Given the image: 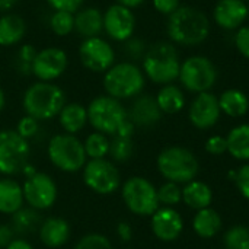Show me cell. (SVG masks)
Wrapping results in <instances>:
<instances>
[{
    "label": "cell",
    "instance_id": "1",
    "mask_svg": "<svg viewBox=\"0 0 249 249\" xmlns=\"http://www.w3.org/2000/svg\"><path fill=\"white\" fill-rule=\"evenodd\" d=\"M166 29L172 42L179 45H198L209 36L210 22L201 10L179 6L169 15Z\"/></svg>",
    "mask_w": 249,
    "mask_h": 249
},
{
    "label": "cell",
    "instance_id": "2",
    "mask_svg": "<svg viewBox=\"0 0 249 249\" xmlns=\"http://www.w3.org/2000/svg\"><path fill=\"white\" fill-rule=\"evenodd\" d=\"M64 105V92L51 82H36L31 85L23 95V109L26 115L38 121L57 117Z\"/></svg>",
    "mask_w": 249,
    "mask_h": 249
},
{
    "label": "cell",
    "instance_id": "3",
    "mask_svg": "<svg viewBox=\"0 0 249 249\" xmlns=\"http://www.w3.org/2000/svg\"><path fill=\"white\" fill-rule=\"evenodd\" d=\"M143 70L153 83L171 85L179 77L181 70L175 47L169 42L152 45L143 57Z\"/></svg>",
    "mask_w": 249,
    "mask_h": 249
},
{
    "label": "cell",
    "instance_id": "4",
    "mask_svg": "<svg viewBox=\"0 0 249 249\" xmlns=\"http://www.w3.org/2000/svg\"><path fill=\"white\" fill-rule=\"evenodd\" d=\"M158 169L171 182L188 184L198 174V160L191 150L172 146L162 150L158 156Z\"/></svg>",
    "mask_w": 249,
    "mask_h": 249
},
{
    "label": "cell",
    "instance_id": "5",
    "mask_svg": "<svg viewBox=\"0 0 249 249\" xmlns=\"http://www.w3.org/2000/svg\"><path fill=\"white\" fill-rule=\"evenodd\" d=\"M104 88L115 99H128L137 96L144 88V74L134 63H118L105 71Z\"/></svg>",
    "mask_w": 249,
    "mask_h": 249
},
{
    "label": "cell",
    "instance_id": "6",
    "mask_svg": "<svg viewBox=\"0 0 249 249\" xmlns=\"http://www.w3.org/2000/svg\"><path fill=\"white\" fill-rule=\"evenodd\" d=\"M127 120L128 114L123 104L109 95L95 98L88 107V123L105 136H115Z\"/></svg>",
    "mask_w": 249,
    "mask_h": 249
},
{
    "label": "cell",
    "instance_id": "7",
    "mask_svg": "<svg viewBox=\"0 0 249 249\" xmlns=\"http://www.w3.org/2000/svg\"><path fill=\"white\" fill-rule=\"evenodd\" d=\"M48 158L51 163L64 172H77L86 165L83 143L74 134H57L48 143Z\"/></svg>",
    "mask_w": 249,
    "mask_h": 249
},
{
    "label": "cell",
    "instance_id": "8",
    "mask_svg": "<svg viewBox=\"0 0 249 249\" xmlns=\"http://www.w3.org/2000/svg\"><path fill=\"white\" fill-rule=\"evenodd\" d=\"M123 200L137 216H152L159 209L158 190L143 177H131L123 185Z\"/></svg>",
    "mask_w": 249,
    "mask_h": 249
},
{
    "label": "cell",
    "instance_id": "9",
    "mask_svg": "<svg viewBox=\"0 0 249 249\" xmlns=\"http://www.w3.org/2000/svg\"><path fill=\"white\" fill-rule=\"evenodd\" d=\"M178 79L190 92H209L217 80V70L207 57L194 55L181 63Z\"/></svg>",
    "mask_w": 249,
    "mask_h": 249
},
{
    "label": "cell",
    "instance_id": "10",
    "mask_svg": "<svg viewBox=\"0 0 249 249\" xmlns=\"http://www.w3.org/2000/svg\"><path fill=\"white\" fill-rule=\"evenodd\" d=\"M29 160L28 140L16 131H0V174L15 175L23 172Z\"/></svg>",
    "mask_w": 249,
    "mask_h": 249
},
{
    "label": "cell",
    "instance_id": "11",
    "mask_svg": "<svg viewBox=\"0 0 249 249\" xmlns=\"http://www.w3.org/2000/svg\"><path fill=\"white\" fill-rule=\"evenodd\" d=\"M120 172L115 165L104 159H90L83 166V181L96 194L108 196L120 187Z\"/></svg>",
    "mask_w": 249,
    "mask_h": 249
},
{
    "label": "cell",
    "instance_id": "12",
    "mask_svg": "<svg viewBox=\"0 0 249 249\" xmlns=\"http://www.w3.org/2000/svg\"><path fill=\"white\" fill-rule=\"evenodd\" d=\"M23 200L35 210H47L57 200V185L51 177L42 172L28 175L23 187Z\"/></svg>",
    "mask_w": 249,
    "mask_h": 249
},
{
    "label": "cell",
    "instance_id": "13",
    "mask_svg": "<svg viewBox=\"0 0 249 249\" xmlns=\"http://www.w3.org/2000/svg\"><path fill=\"white\" fill-rule=\"evenodd\" d=\"M79 57L82 64L96 73H102L109 70L115 61V53L109 42L102 39L101 36H93L83 39L79 48Z\"/></svg>",
    "mask_w": 249,
    "mask_h": 249
},
{
    "label": "cell",
    "instance_id": "14",
    "mask_svg": "<svg viewBox=\"0 0 249 249\" xmlns=\"http://www.w3.org/2000/svg\"><path fill=\"white\" fill-rule=\"evenodd\" d=\"M67 64V54L61 48L48 47L36 53L32 64V74L41 82H51L66 71Z\"/></svg>",
    "mask_w": 249,
    "mask_h": 249
},
{
    "label": "cell",
    "instance_id": "15",
    "mask_svg": "<svg viewBox=\"0 0 249 249\" xmlns=\"http://www.w3.org/2000/svg\"><path fill=\"white\" fill-rule=\"evenodd\" d=\"M136 28V16L131 9L118 3L109 6L104 13V31L115 41H127Z\"/></svg>",
    "mask_w": 249,
    "mask_h": 249
},
{
    "label": "cell",
    "instance_id": "16",
    "mask_svg": "<svg viewBox=\"0 0 249 249\" xmlns=\"http://www.w3.org/2000/svg\"><path fill=\"white\" fill-rule=\"evenodd\" d=\"M220 105L219 98L210 92H201L191 102L188 117L194 127L200 130H207L213 127L220 118Z\"/></svg>",
    "mask_w": 249,
    "mask_h": 249
},
{
    "label": "cell",
    "instance_id": "17",
    "mask_svg": "<svg viewBox=\"0 0 249 249\" xmlns=\"http://www.w3.org/2000/svg\"><path fill=\"white\" fill-rule=\"evenodd\" d=\"M184 229V220L181 214L172 207L158 209L152 214V231L155 236L163 242L177 241Z\"/></svg>",
    "mask_w": 249,
    "mask_h": 249
},
{
    "label": "cell",
    "instance_id": "18",
    "mask_svg": "<svg viewBox=\"0 0 249 249\" xmlns=\"http://www.w3.org/2000/svg\"><path fill=\"white\" fill-rule=\"evenodd\" d=\"M213 16L220 28L239 29L249 16V6L241 0H219Z\"/></svg>",
    "mask_w": 249,
    "mask_h": 249
},
{
    "label": "cell",
    "instance_id": "19",
    "mask_svg": "<svg viewBox=\"0 0 249 249\" xmlns=\"http://www.w3.org/2000/svg\"><path fill=\"white\" fill-rule=\"evenodd\" d=\"M162 117V111L153 96H140L131 105L128 120L139 127H150Z\"/></svg>",
    "mask_w": 249,
    "mask_h": 249
},
{
    "label": "cell",
    "instance_id": "20",
    "mask_svg": "<svg viewBox=\"0 0 249 249\" xmlns=\"http://www.w3.org/2000/svg\"><path fill=\"white\" fill-rule=\"evenodd\" d=\"M74 31L85 39L104 31V13L98 7H85L74 13Z\"/></svg>",
    "mask_w": 249,
    "mask_h": 249
},
{
    "label": "cell",
    "instance_id": "21",
    "mask_svg": "<svg viewBox=\"0 0 249 249\" xmlns=\"http://www.w3.org/2000/svg\"><path fill=\"white\" fill-rule=\"evenodd\" d=\"M41 242L48 248H60L70 238V226L64 219L50 217L39 228Z\"/></svg>",
    "mask_w": 249,
    "mask_h": 249
},
{
    "label": "cell",
    "instance_id": "22",
    "mask_svg": "<svg viewBox=\"0 0 249 249\" xmlns=\"http://www.w3.org/2000/svg\"><path fill=\"white\" fill-rule=\"evenodd\" d=\"M26 32L25 20L15 13H7L0 18V47H10L20 42Z\"/></svg>",
    "mask_w": 249,
    "mask_h": 249
},
{
    "label": "cell",
    "instance_id": "23",
    "mask_svg": "<svg viewBox=\"0 0 249 249\" xmlns=\"http://www.w3.org/2000/svg\"><path fill=\"white\" fill-rule=\"evenodd\" d=\"M22 187L10 178H0V213L13 214L22 209Z\"/></svg>",
    "mask_w": 249,
    "mask_h": 249
},
{
    "label": "cell",
    "instance_id": "24",
    "mask_svg": "<svg viewBox=\"0 0 249 249\" xmlns=\"http://www.w3.org/2000/svg\"><path fill=\"white\" fill-rule=\"evenodd\" d=\"M182 201L194 210H203L210 207L213 201V193L210 187L201 181H190L182 188Z\"/></svg>",
    "mask_w": 249,
    "mask_h": 249
},
{
    "label": "cell",
    "instance_id": "25",
    "mask_svg": "<svg viewBox=\"0 0 249 249\" xmlns=\"http://www.w3.org/2000/svg\"><path fill=\"white\" fill-rule=\"evenodd\" d=\"M58 120L67 134H76L88 123V108L77 102L66 104L58 114Z\"/></svg>",
    "mask_w": 249,
    "mask_h": 249
},
{
    "label": "cell",
    "instance_id": "26",
    "mask_svg": "<svg viewBox=\"0 0 249 249\" xmlns=\"http://www.w3.org/2000/svg\"><path fill=\"white\" fill-rule=\"evenodd\" d=\"M193 228L200 238L210 239L214 235H217L222 229V219L216 210L207 207L197 212L193 220Z\"/></svg>",
    "mask_w": 249,
    "mask_h": 249
},
{
    "label": "cell",
    "instance_id": "27",
    "mask_svg": "<svg viewBox=\"0 0 249 249\" xmlns=\"http://www.w3.org/2000/svg\"><path fill=\"white\" fill-rule=\"evenodd\" d=\"M220 111L232 118L244 117L249 111L248 96L239 89H228L219 98Z\"/></svg>",
    "mask_w": 249,
    "mask_h": 249
},
{
    "label": "cell",
    "instance_id": "28",
    "mask_svg": "<svg viewBox=\"0 0 249 249\" xmlns=\"http://www.w3.org/2000/svg\"><path fill=\"white\" fill-rule=\"evenodd\" d=\"M228 152L238 160H249V124H241L231 130L226 137Z\"/></svg>",
    "mask_w": 249,
    "mask_h": 249
},
{
    "label": "cell",
    "instance_id": "29",
    "mask_svg": "<svg viewBox=\"0 0 249 249\" xmlns=\"http://www.w3.org/2000/svg\"><path fill=\"white\" fill-rule=\"evenodd\" d=\"M156 102H158L162 114H177L184 108L185 96L178 86L165 85L159 90V93L156 96Z\"/></svg>",
    "mask_w": 249,
    "mask_h": 249
},
{
    "label": "cell",
    "instance_id": "30",
    "mask_svg": "<svg viewBox=\"0 0 249 249\" xmlns=\"http://www.w3.org/2000/svg\"><path fill=\"white\" fill-rule=\"evenodd\" d=\"M39 225V216L35 209H20L12 214V229L18 233H29Z\"/></svg>",
    "mask_w": 249,
    "mask_h": 249
},
{
    "label": "cell",
    "instance_id": "31",
    "mask_svg": "<svg viewBox=\"0 0 249 249\" xmlns=\"http://www.w3.org/2000/svg\"><path fill=\"white\" fill-rule=\"evenodd\" d=\"M86 156L90 159H104L109 153V140L102 133H92L83 143Z\"/></svg>",
    "mask_w": 249,
    "mask_h": 249
},
{
    "label": "cell",
    "instance_id": "32",
    "mask_svg": "<svg viewBox=\"0 0 249 249\" xmlns=\"http://www.w3.org/2000/svg\"><path fill=\"white\" fill-rule=\"evenodd\" d=\"M50 28L58 36H66L74 31V13L64 10H54L50 18Z\"/></svg>",
    "mask_w": 249,
    "mask_h": 249
},
{
    "label": "cell",
    "instance_id": "33",
    "mask_svg": "<svg viewBox=\"0 0 249 249\" xmlns=\"http://www.w3.org/2000/svg\"><path fill=\"white\" fill-rule=\"evenodd\" d=\"M226 249H249V229L245 226H232L223 238Z\"/></svg>",
    "mask_w": 249,
    "mask_h": 249
},
{
    "label": "cell",
    "instance_id": "34",
    "mask_svg": "<svg viewBox=\"0 0 249 249\" xmlns=\"http://www.w3.org/2000/svg\"><path fill=\"white\" fill-rule=\"evenodd\" d=\"M109 155L117 162H125L133 155V140L130 137L115 136L112 142H109Z\"/></svg>",
    "mask_w": 249,
    "mask_h": 249
},
{
    "label": "cell",
    "instance_id": "35",
    "mask_svg": "<svg viewBox=\"0 0 249 249\" xmlns=\"http://www.w3.org/2000/svg\"><path fill=\"white\" fill-rule=\"evenodd\" d=\"M158 198L159 204H163L165 207H174L182 200V190L179 184L168 181L158 190Z\"/></svg>",
    "mask_w": 249,
    "mask_h": 249
},
{
    "label": "cell",
    "instance_id": "36",
    "mask_svg": "<svg viewBox=\"0 0 249 249\" xmlns=\"http://www.w3.org/2000/svg\"><path fill=\"white\" fill-rule=\"evenodd\" d=\"M36 50L34 45L31 44H25L19 48L18 54H16V69L19 73L22 74H32V64H34V60H35V55H36Z\"/></svg>",
    "mask_w": 249,
    "mask_h": 249
},
{
    "label": "cell",
    "instance_id": "37",
    "mask_svg": "<svg viewBox=\"0 0 249 249\" xmlns=\"http://www.w3.org/2000/svg\"><path fill=\"white\" fill-rule=\"evenodd\" d=\"M74 249H112V245L107 236L99 233H90L83 236L76 244Z\"/></svg>",
    "mask_w": 249,
    "mask_h": 249
},
{
    "label": "cell",
    "instance_id": "38",
    "mask_svg": "<svg viewBox=\"0 0 249 249\" xmlns=\"http://www.w3.org/2000/svg\"><path fill=\"white\" fill-rule=\"evenodd\" d=\"M38 131V120L26 115V117H22L18 123V128H16V133L23 137V139H31L36 134Z\"/></svg>",
    "mask_w": 249,
    "mask_h": 249
},
{
    "label": "cell",
    "instance_id": "39",
    "mask_svg": "<svg viewBox=\"0 0 249 249\" xmlns=\"http://www.w3.org/2000/svg\"><path fill=\"white\" fill-rule=\"evenodd\" d=\"M206 150L210 155L219 156L223 155L225 152H228V142L226 137L222 136H212L210 139H207L206 142Z\"/></svg>",
    "mask_w": 249,
    "mask_h": 249
},
{
    "label": "cell",
    "instance_id": "40",
    "mask_svg": "<svg viewBox=\"0 0 249 249\" xmlns=\"http://www.w3.org/2000/svg\"><path fill=\"white\" fill-rule=\"evenodd\" d=\"M235 44L238 51L249 60V25L248 26H241L235 35Z\"/></svg>",
    "mask_w": 249,
    "mask_h": 249
},
{
    "label": "cell",
    "instance_id": "41",
    "mask_svg": "<svg viewBox=\"0 0 249 249\" xmlns=\"http://www.w3.org/2000/svg\"><path fill=\"white\" fill-rule=\"evenodd\" d=\"M83 1L85 0H47V3L54 10H64L70 13H76L77 10H80Z\"/></svg>",
    "mask_w": 249,
    "mask_h": 249
},
{
    "label": "cell",
    "instance_id": "42",
    "mask_svg": "<svg viewBox=\"0 0 249 249\" xmlns=\"http://www.w3.org/2000/svg\"><path fill=\"white\" fill-rule=\"evenodd\" d=\"M233 179H235L241 194L249 200V165H244L241 169H238Z\"/></svg>",
    "mask_w": 249,
    "mask_h": 249
},
{
    "label": "cell",
    "instance_id": "43",
    "mask_svg": "<svg viewBox=\"0 0 249 249\" xmlns=\"http://www.w3.org/2000/svg\"><path fill=\"white\" fill-rule=\"evenodd\" d=\"M125 53L131 57V58H134V60H137V58H142V57H144V44L140 41V39H127L125 41Z\"/></svg>",
    "mask_w": 249,
    "mask_h": 249
},
{
    "label": "cell",
    "instance_id": "44",
    "mask_svg": "<svg viewBox=\"0 0 249 249\" xmlns=\"http://www.w3.org/2000/svg\"><path fill=\"white\" fill-rule=\"evenodd\" d=\"M155 9L162 15H172L179 7V0H153Z\"/></svg>",
    "mask_w": 249,
    "mask_h": 249
},
{
    "label": "cell",
    "instance_id": "45",
    "mask_svg": "<svg viewBox=\"0 0 249 249\" xmlns=\"http://www.w3.org/2000/svg\"><path fill=\"white\" fill-rule=\"evenodd\" d=\"M13 229L7 225H0V248H6L13 239Z\"/></svg>",
    "mask_w": 249,
    "mask_h": 249
},
{
    "label": "cell",
    "instance_id": "46",
    "mask_svg": "<svg viewBox=\"0 0 249 249\" xmlns=\"http://www.w3.org/2000/svg\"><path fill=\"white\" fill-rule=\"evenodd\" d=\"M117 233L118 236L121 238V241L124 242H128L131 239V235H133V231H131V226L125 222H121L118 226H117Z\"/></svg>",
    "mask_w": 249,
    "mask_h": 249
},
{
    "label": "cell",
    "instance_id": "47",
    "mask_svg": "<svg viewBox=\"0 0 249 249\" xmlns=\"http://www.w3.org/2000/svg\"><path fill=\"white\" fill-rule=\"evenodd\" d=\"M4 249H34L25 239H13Z\"/></svg>",
    "mask_w": 249,
    "mask_h": 249
},
{
    "label": "cell",
    "instance_id": "48",
    "mask_svg": "<svg viewBox=\"0 0 249 249\" xmlns=\"http://www.w3.org/2000/svg\"><path fill=\"white\" fill-rule=\"evenodd\" d=\"M143 1H144V0H117V3H118V4L125 6V7H128V9L137 7V6H140Z\"/></svg>",
    "mask_w": 249,
    "mask_h": 249
},
{
    "label": "cell",
    "instance_id": "49",
    "mask_svg": "<svg viewBox=\"0 0 249 249\" xmlns=\"http://www.w3.org/2000/svg\"><path fill=\"white\" fill-rule=\"evenodd\" d=\"M18 0H0V12H6L15 6Z\"/></svg>",
    "mask_w": 249,
    "mask_h": 249
},
{
    "label": "cell",
    "instance_id": "50",
    "mask_svg": "<svg viewBox=\"0 0 249 249\" xmlns=\"http://www.w3.org/2000/svg\"><path fill=\"white\" fill-rule=\"evenodd\" d=\"M4 104H6V96H4L3 89L0 88V112H1V111H3V108H4Z\"/></svg>",
    "mask_w": 249,
    "mask_h": 249
},
{
    "label": "cell",
    "instance_id": "51",
    "mask_svg": "<svg viewBox=\"0 0 249 249\" xmlns=\"http://www.w3.org/2000/svg\"><path fill=\"white\" fill-rule=\"evenodd\" d=\"M241 1H245V3H247V1H249V0H241Z\"/></svg>",
    "mask_w": 249,
    "mask_h": 249
}]
</instances>
